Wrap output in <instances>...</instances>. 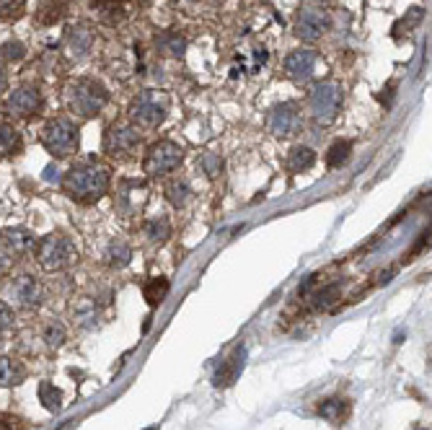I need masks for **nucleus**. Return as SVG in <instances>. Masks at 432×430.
<instances>
[{
	"label": "nucleus",
	"instance_id": "1",
	"mask_svg": "<svg viewBox=\"0 0 432 430\" xmlns=\"http://www.w3.org/2000/svg\"><path fill=\"white\" fill-rule=\"evenodd\" d=\"M63 187L76 203H96L109 190V172L98 166H76L65 174Z\"/></svg>",
	"mask_w": 432,
	"mask_h": 430
},
{
	"label": "nucleus",
	"instance_id": "2",
	"mask_svg": "<svg viewBox=\"0 0 432 430\" xmlns=\"http://www.w3.org/2000/svg\"><path fill=\"white\" fill-rule=\"evenodd\" d=\"M109 91L104 83H98L94 78H80L76 83H70L67 88V107L76 117L91 119L96 117L101 109L107 107Z\"/></svg>",
	"mask_w": 432,
	"mask_h": 430
},
{
	"label": "nucleus",
	"instance_id": "3",
	"mask_svg": "<svg viewBox=\"0 0 432 430\" xmlns=\"http://www.w3.org/2000/svg\"><path fill=\"white\" fill-rule=\"evenodd\" d=\"M342 109V86L334 81H321L316 83L314 91L308 94V112L318 125H332L339 117Z\"/></svg>",
	"mask_w": 432,
	"mask_h": 430
},
{
	"label": "nucleus",
	"instance_id": "4",
	"mask_svg": "<svg viewBox=\"0 0 432 430\" xmlns=\"http://www.w3.org/2000/svg\"><path fill=\"white\" fill-rule=\"evenodd\" d=\"M42 145L52 153V156H57V158L73 156V153L78 151L76 122H70L67 117H60V119L47 122L44 130H42Z\"/></svg>",
	"mask_w": 432,
	"mask_h": 430
},
{
	"label": "nucleus",
	"instance_id": "5",
	"mask_svg": "<svg viewBox=\"0 0 432 430\" xmlns=\"http://www.w3.org/2000/svg\"><path fill=\"white\" fill-rule=\"evenodd\" d=\"M36 257H39V265L44 269L54 272V269H65L78 257V249L63 234H50L36 244Z\"/></svg>",
	"mask_w": 432,
	"mask_h": 430
},
{
	"label": "nucleus",
	"instance_id": "6",
	"mask_svg": "<svg viewBox=\"0 0 432 430\" xmlns=\"http://www.w3.org/2000/svg\"><path fill=\"white\" fill-rule=\"evenodd\" d=\"M184 161V151L171 143V140H161L151 145V151L145 156V174L151 176H163V174H171L173 169H179V163Z\"/></svg>",
	"mask_w": 432,
	"mask_h": 430
},
{
	"label": "nucleus",
	"instance_id": "7",
	"mask_svg": "<svg viewBox=\"0 0 432 430\" xmlns=\"http://www.w3.org/2000/svg\"><path fill=\"white\" fill-rule=\"evenodd\" d=\"M130 119L140 127H158L166 119V101L155 91H142L130 104Z\"/></svg>",
	"mask_w": 432,
	"mask_h": 430
},
{
	"label": "nucleus",
	"instance_id": "8",
	"mask_svg": "<svg viewBox=\"0 0 432 430\" xmlns=\"http://www.w3.org/2000/svg\"><path fill=\"white\" fill-rule=\"evenodd\" d=\"M329 29V11L324 6H305L298 11L295 19V34L303 42H318Z\"/></svg>",
	"mask_w": 432,
	"mask_h": 430
},
{
	"label": "nucleus",
	"instance_id": "9",
	"mask_svg": "<svg viewBox=\"0 0 432 430\" xmlns=\"http://www.w3.org/2000/svg\"><path fill=\"white\" fill-rule=\"evenodd\" d=\"M303 119H301V109L292 101H285V104H277V107L270 112L267 117V130H270L274 138H290L301 130Z\"/></svg>",
	"mask_w": 432,
	"mask_h": 430
},
{
	"label": "nucleus",
	"instance_id": "10",
	"mask_svg": "<svg viewBox=\"0 0 432 430\" xmlns=\"http://www.w3.org/2000/svg\"><path fill=\"white\" fill-rule=\"evenodd\" d=\"M8 301L19 309H34L42 303V285L32 275H19L8 285Z\"/></svg>",
	"mask_w": 432,
	"mask_h": 430
},
{
	"label": "nucleus",
	"instance_id": "11",
	"mask_svg": "<svg viewBox=\"0 0 432 430\" xmlns=\"http://www.w3.org/2000/svg\"><path fill=\"white\" fill-rule=\"evenodd\" d=\"M39 107H42V94L34 86L16 88L11 96L6 99V112L11 117H32L34 112H39Z\"/></svg>",
	"mask_w": 432,
	"mask_h": 430
},
{
	"label": "nucleus",
	"instance_id": "12",
	"mask_svg": "<svg viewBox=\"0 0 432 430\" xmlns=\"http://www.w3.org/2000/svg\"><path fill=\"white\" fill-rule=\"evenodd\" d=\"M316 63H318V54L314 50H292L288 57H285V73L292 78V81H311L316 70Z\"/></svg>",
	"mask_w": 432,
	"mask_h": 430
},
{
	"label": "nucleus",
	"instance_id": "13",
	"mask_svg": "<svg viewBox=\"0 0 432 430\" xmlns=\"http://www.w3.org/2000/svg\"><path fill=\"white\" fill-rule=\"evenodd\" d=\"M138 143H140L138 127H132V125H111L107 130V138H104V148H107V153L117 156V153L132 151Z\"/></svg>",
	"mask_w": 432,
	"mask_h": 430
},
{
	"label": "nucleus",
	"instance_id": "14",
	"mask_svg": "<svg viewBox=\"0 0 432 430\" xmlns=\"http://www.w3.org/2000/svg\"><path fill=\"white\" fill-rule=\"evenodd\" d=\"M0 244L13 254H29V252L36 249V238L26 228H8V231L0 234Z\"/></svg>",
	"mask_w": 432,
	"mask_h": 430
},
{
	"label": "nucleus",
	"instance_id": "15",
	"mask_svg": "<svg viewBox=\"0 0 432 430\" xmlns=\"http://www.w3.org/2000/svg\"><path fill=\"white\" fill-rule=\"evenodd\" d=\"M244 358H246V350H244V347H238L236 353L230 355L226 363L217 368L215 387H230V384L236 381L238 373H241V368H244Z\"/></svg>",
	"mask_w": 432,
	"mask_h": 430
},
{
	"label": "nucleus",
	"instance_id": "16",
	"mask_svg": "<svg viewBox=\"0 0 432 430\" xmlns=\"http://www.w3.org/2000/svg\"><path fill=\"white\" fill-rule=\"evenodd\" d=\"M91 44H94V34L83 23H78V26H73L67 32V47H70V52L76 54V57H86Z\"/></svg>",
	"mask_w": 432,
	"mask_h": 430
},
{
	"label": "nucleus",
	"instance_id": "17",
	"mask_svg": "<svg viewBox=\"0 0 432 430\" xmlns=\"http://www.w3.org/2000/svg\"><path fill=\"white\" fill-rule=\"evenodd\" d=\"M314 161H316V151L308 148V145H295V148H290V153H288V169L295 174L311 169Z\"/></svg>",
	"mask_w": 432,
	"mask_h": 430
},
{
	"label": "nucleus",
	"instance_id": "18",
	"mask_svg": "<svg viewBox=\"0 0 432 430\" xmlns=\"http://www.w3.org/2000/svg\"><path fill=\"white\" fill-rule=\"evenodd\" d=\"M23 378H26V371L19 360H13V358H0V384L3 387H16V384H21Z\"/></svg>",
	"mask_w": 432,
	"mask_h": 430
},
{
	"label": "nucleus",
	"instance_id": "19",
	"mask_svg": "<svg viewBox=\"0 0 432 430\" xmlns=\"http://www.w3.org/2000/svg\"><path fill=\"white\" fill-rule=\"evenodd\" d=\"M155 44H158V50L166 54H171V57H184L186 52V39L179 37L176 32H163L155 37Z\"/></svg>",
	"mask_w": 432,
	"mask_h": 430
},
{
	"label": "nucleus",
	"instance_id": "20",
	"mask_svg": "<svg viewBox=\"0 0 432 430\" xmlns=\"http://www.w3.org/2000/svg\"><path fill=\"white\" fill-rule=\"evenodd\" d=\"M349 153H352V143L349 140H336L332 143V148L326 151V166L329 169H339L349 161Z\"/></svg>",
	"mask_w": 432,
	"mask_h": 430
},
{
	"label": "nucleus",
	"instance_id": "21",
	"mask_svg": "<svg viewBox=\"0 0 432 430\" xmlns=\"http://www.w3.org/2000/svg\"><path fill=\"white\" fill-rule=\"evenodd\" d=\"M166 197H169V203L173 207H184V205L189 203V197H192V187H189L186 179H173L166 187Z\"/></svg>",
	"mask_w": 432,
	"mask_h": 430
},
{
	"label": "nucleus",
	"instance_id": "22",
	"mask_svg": "<svg viewBox=\"0 0 432 430\" xmlns=\"http://www.w3.org/2000/svg\"><path fill=\"white\" fill-rule=\"evenodd\" d=\"M169 280L166 278H151L145 283V288H142V296H145V301L151 303V306H158V303L169 296Z\"/></svg>",
	"mask_w": 432,
	"mask_h": 430
},
{
	"label": "nucleus",
	"instance_id": "23",
	"mask_svg": "<svg viewBox=\"0 0 432 430\" xmlns=\"http://www.w3.org/2000/svg\"><path fill=\"white\" fill-rule=\"evenodd\" d=\"M39 402H42L50 412H60V407H63V394H60V389L54 387L52 381H42V384H39Z\"/></svg>",
	"mask_w": 432,
	"mask_h": 430
},
{
	"label": "nucleus",
	"instance_id": "24",
	"mask_svg": "<svg viewBox=\"0 0 432 430\" xmlns=\"http://www.w3.org/2000/svg\"><path fill=\"white\" fill-rule=\"evenodd\" d=\"M19 145H21V138L16 127L8 122H0V156H11L13 151H19Z\"/></svg>",
	"mask_w": 432,
	"mask_h": 430
},
{
	"label": "nucleus",
	"instance_id": "25",
	"mask_svg": "<svg viewBox=\"0 0 432 430\" xmlns=\"http://www.w3.org/2000/svg\"><path fill=\"white\" fill-rule=\"evenodd\" d=\"M318 415L326 420H332V422H339V420H345L347 415V402L345 399H326L324 405L318 407Z\"/></svg>",
	"mask_w": 432,
	"mask_h": 430
},
{
	"label": "nucleus",
	"instance_id": "26",
	"mask_svg": "<svg viewBox=\"0 0 432 430\" xmlns=\"http://www.w3.org/2000/svg\"><path fill=\"white\" fill-rule=\"evenodd\" d=\"M130 259L132 249L125 241H111V247H109V265L111 267H125V265H130Z\"/></svg>",
	"mask_w": 432,
	"mask_h": 430
},
{
	"label": "nucleus",
	"instance_id": "27",
	"mask_svg": "<svg viewBox=\"0 0 432 430\" xmlns=\"http://www.w3.org/2000/svg\"><path fill=\"white\" fill-rule=\"evenodd\" d=\"M145 236L151 238V241H166V238L171 236V226H169V221H166V218H158V221L145 223Z\"/></svg>",
	"mask_w": 432,
	"mask_h": 430
},
{
	"label": "nucleus",
	"instance_id": "28",
	"mask_svg": "<svg viewBox=\"0 0 432 430\" xmlns=\"http://www.w3.org/2000/svg\"><path fill=\"white\" fill-rule=\"evenodd\" d=\"M44 342H47V347H60V345L65 342V327L60 322L47 324V329H44Z\"/></svg>",
	"mask_w": 432,
	"mask_h": 430
},
{
	"label": "nucleus",
	"instance_id": "29",
	"mask_svg": "<svg viewBox=\"0 0 432 430\" xmlns=\"http://www.w3.org/2000/svg\"><path fill=\"white\" fill-rule=\"evenodd\" d=\"M339 298V285H329L324 291L316 293V301H314V309H329L332 303Z\"/></svg>",
	"mask_w": 432,
	"mask_h": 430
},
{
	"label": "nucleus",
	"instance_id": "30",
	"mask_svg": "<svg viewBox=\"0 0 432 430\" xmlns=\"http://www.w3.org/2000/svg\"><path fill=\"white\" fill-rule=\"evenodd\" d=\"M422 19H424V11H422V8H411L409 16H404V19L396 23V32H393V37H399V32L404 29V26H407V32H411V26H417Z\"/></svg>",
	"mask_w": 432,
	"mask_h": 430
},
{
	"label": "nucleus",
	"instance_id": "31",
	"mask_svg": "<svg viewBox=\"0 0 432 430\" xmlns=\"http://www.w3.org/2000/svg\"><path fill=\"white\" fill-rule=\"evenodd\" d=\"M0 54L11 63V60H21L23 54H26V47H23L21 42H6L3 47H0Z\"/></svg>",
	"mask_w": 432,
	"mask_h": 430
},
{
	"label": "nucleus",
	"instance_id": "32",
	"mask_svg": "<svg viewBox=\"0 0 432 430\" xmlns=\"http://www.w3.org/2000/svg\"><path fill=\"white\" fill-rule=\"evenodd\" d=\"M202 166H205L207 176H217L220 169H223V161H220V156H215V153H205L202 156Z\"/></svg>",
	"mask_w": 432,
	"mask_h": 430
},
{
	"label": "nucleus",
	"instance_id": "33",
	"mask_svg": "<svg viewBox=\"0 0 432 430\" xmlns=\"http://www.w3.org/2000/svg\"><path fill=\"white\" fill-rule=\"evenodd\" d=\"M0 430H19V420L13 418V415L0 412Z\"/></svg>",
	"mask_w": 432,
	"mask_h": 430
},
{
	"label": "nucleus",
	"instance_id": "34",
	"mask_svg": "<svg viewBox=\"0 0 432 430\" xmlns=\"http://www.w3.org/2000/svg\"><path fill=\"white\" fill-rule=\"evenodd\" d=\"M44 179H47V182H60V169H57V166H47V169H44Z\"/></svg>",
	"mask_w": 432,
	"mask_h": 430
},
{
	"label": "nucleus",
	"instance_id": "35",
	"mask_svg": "<svg viewBox=\"0 0 432 430\" xmlns=\"http://www.w3.org/2000/svg\"><path fill=\"white\" fill-rule=\"evenodd\" d=\"M0 91H6V73L0 70Z\"/></svg>",
	"mask_w": 432,
	"mask_h": 430
},
{
	"label": "nucleus",
	"instance_id": "36",
	"mask_svg": "<svg viewBox=\"0 0 432 430\" xmlns=\"http://www.w3.org/2000/svg\"><path fill=\"white\" fill-rule=\"evenodd\" d=\"M3 267H6V262H3V252H0V272H3Z\"/></svg>",
	"mask_w": 432,
	"mask_h": 430
},
{
	"label": "nucleus",
	"instance_id": "37",
	"mask_svg": "<svg viewBox=\"0 0 432 430\" xmlns=\"http://www.w3.org/2000/svg\"><path fill=\"white\" fill-rule=\"evenodd\" d=\"M0 345H3V332H0Z\"/></svg>",
	"mask_w": 432,
	"mask_h": 430
},
{
	"label": "nucleus",
	"instance_id": "38",
	"mask_svg": "<svg viewBox=\"0 0 432 430\" xmlns=\"http://www.w3.org/2000/svg\"><path fill=\"white\" fill-rule=\"evenodd\" d=\"M148 430H155V428H148Z\"/></svg>",
	"mask_w": 432,
	"mask_h": 430
},
{
	"label": "nucleus",
	"instance_id": "39",
	"mask_svg": "<svg viewBox=\"0 0 432 430\" xmlns=\"http://www.w3.org/2000/svg\"><path fill=\"white\" fill-rule=\"evenodd\" d=\"M422 430H424V428H422Z\"/></svg>",
	"mask_w": 432,
	"mask_h": 430
}]
</instances>
